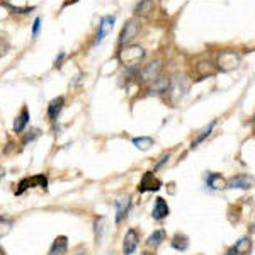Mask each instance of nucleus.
I'll return each instance as SVG.
<instances>
[{"label": "nucleus", "mask_w": 255, "mask_h": 255, "mask_svg": "<svg viewBox=\"0 0 255 255\" xmlns=\"http://www.w3.org/2000/svg\"><path fill=\"white\" fill-rule=\"evenodd\" d=\"M145 55H146V51L141 48V46L126 45L124 48L119 49V53H117V58H119L121 65H124L128 70H131L133 73H135V71L138 70L139 63L145 60Z\"/></svg>", "instance_id": "f257e3e1"}, {"label": "nucleus", "mask_w": 255, "mask_h": 255, "mask_svg": "<svg viewBox=\"0 0 255 255\" xmlns=\"http://www.w3.org/2000/svg\"><path fill=\"white\" fill-rule=\"evenodd\" d=\"M139 32H141V23L138 19H129L119 32V45L121 46L129 45V43L138 38Z\"/></svg>", "instance_id": "f03ea898"}, {"label": "nucleus", "mask_w": 255, "mask_h": 255, "mask_svg": "<svg viewBox=\"0 0 255 255\" xmlns=\"http://www.w3.org/2000/svg\"><path fill=\"white\" fill-rule=\"evenodd\" d=\"M240 62H242L240 53L232 51V49H226V51H221L220 55H218V68L223 71L235 70L240 65Z\"/></svg>", "instance_id": "7ed1b4c3"}, {"label": "nucleus", "mask_w": 255, "mask_h": 255, "mask_svg": "<svg viewBox=\"0 0 255 255\" xmlns=\"http://www.w3.org/2000/svg\"><path fill=\"white\" fill-rule=\"evenodd\" d=\"M162 187V181L157 179L152 172H145V175L141 177L138 185V191L139 192H153V191H159Z\"/></svg>", "instance_id": "20e7f679"}, {"label": "nucleus", "mask_w": 255, "mask_h": 255, "mask_svg": "<svg viewBox=\"0 0 255 255\" xmlns=\"http://www.w3.org/2000/svg\"><path fill=\"white\" fill-rule=\"evenodd\" d=\"M138 242H139V235L135 228H129L124 235V242H123V252L124 255H131L135 254L136 247H138Z\"/></svg>", "instance_id": "39448f33"}, {"label": "nucleus", "mask_w": 255, "mask_h": 255, "mask_svg": "<svg viewBox=\"0 0 255 255\" xmlns=\"http://www.w3.org/2000/svg\"><path fill=\"white\" fill-rule=\"evenodd\" d=\"M254 185V177L252 175H247V174H238V175H233L230 179L228 185L226 187H232V189H250Z\"/></svg>", "instance_id": "423d86ee"}, {"label": "nucleus", "mask_w": 255, "mask_h": 255, "mask_svg": "<svg viewBox=\"0 0 255 255\" xmlns=\"http://www.w3.org/2000/svg\"><path fill=\"white\" fill-rule=\"evenodd\" d=\"M114 23H116V17L114 16H104L102 19H100L99 31H97V34H95V45L100 43L107 34H109L111 29L114 27Z\"/></svg>", "instance_id": "0eeeda50"}, {"label": "nucleus", "mask_w": 255, "mask_h": 255, "mask_svg": "<svg viewBox=\"0 0 255 255\" xmlns=\"http://www.w3.org/2000/svg\"><path fill=\"white\" fill-rule=\"evenodd\" d=\"M160 71H162V62L160 60H155V62L145 65L143 70H139V77H141V80L148 82V80H153V78L159 77Z\"/></svg>", "instance_id": "6e6552de"}, {"label": "nucleus", "mask_w": 255, "mask_h": 255, "mask_svg": "<svg viewBox=\"0 0 255 255\" xmlns=\"http://www.w3.org/2000/svg\"><path fill=\"white\" fill-rule=\"evenodd\" d=\"M170 214V208H168L167 201L163 197H157L155 199V204H153V211H152V216L153 220L157 221H162Z\"/></svg>", "instance_id": "1a4fd4ad"}, {"label": "nucleus", "mask_w": 255, "mask_h": 255, "mask_svg": "<svg viewBox=\"0 0 255 255\" xmlns=\"http://www.w3.org/2000/svg\"><path fill=\"white\" fill-rule=\"evenodd\" d=\"M168 89H170V78L163 77V75H159L157 78H153L152 85H150V92L152 94H165Z\"/></svg>", "instance_id": "9d476101"}, {"label": "nucleus", "mask_w": 255, "mask_h": 255, "mask_svg": "<svg viewBox=\"0 0 255 255\" xmlns=\"http://www.w3.org/2000/svg\"><path fill=\"white\" fill-rule=\"evenodd\" d=\"M157 3L155 0H139L135 7V14L138 17H150L155 10Z\"/></svg>", "instance_id": "9b49d317"}, {"label": "nucleus", "mask_w": 255, "mask_h": 255, "mask_svg": "<svg viewBox=\"0 0 255 255\" xmlns=\"http://www.w3.org/2000/svg\"><path fill=\"white\" fill-rule=\"evenodd\" d=\"M65 106V97H56V99H53L51 102H49L48 106V116H49V121H56L60 116V113H62Z\"/></svg>", "instance_id": "f8f14e48"}, {"label": "nucleus", "mask_w": 255, "mask_h": 255, "mask_svg": "<svg viewBox=\"0 0 255 255\" xmlns=\"http://www.w3.org/2000/svg\"><path fill=\"white\" fill-rule=\"evenodd\" d=\"M116 223H121L124 220V216L128 214L129 208H131V199L129 197H124V199L116 201Z\"/></svg>", "instance_id": "ddd939ff"}, {"label": "nucleus", "mask_w": 255, "mask_h": 255, "mask_svg": "<svg viewBox=\"0 0 255 255\" xmlns=\"http://www.w3.org/2000/svg\"><path fill=\"white\" fill-rule=\"evenodd\" d=\"M206 184H208V187L213 189V191H220V189H225V187H226V181L223 179V175L214 174V172L208 174Z\"/></svg>", "instance_id": "4468645a"}, {"label": "nucleus", "mask_w": 255, "mask_h": 255, "mask_svg": "<svg viewBox=\"0 0 255 255\" xmlns=\"http://www.w3.org/2000/svg\"><path fill=\"white\" fill-rule=\"evenodd\" d=\"M68 250V238L67 236H58V238L53 242L51 249H49L48 255H65Z\"/></svg>", "instance_id": "2eb2a0df"}, {"label": "nucleus", "mask_w": 255, "mask_h": 255, "mask_svg": "<svg viewBox=\"0 0 255 255\" xmlns=\"http://www.w3.org/2000/svg\"><path fill=\"white\" fill-rule=\"evenodd\" d=\"M27 123H29V111H27V107L24 106L23 111H21V114L16 117V123H14V133H23L24 128L27 126Z\"/></svg>", "instance_id": "dca6fc26"}, {"label": "nucleus", "mask_w": 255, "mask_h": 255, "mask_svg": "<svg viewBox=\"0 0 255 255\" xmlns=\"http://www.w3.org/2000/svg\"><path fill=\"white\" fill-rule=\"evenodd\" d=\"M196 70H197V73H199V77H203V78L211 77V75L216 73V67H214V63L209 62V60H208V62H199Z\"/></svg>", "instance_id": "f3484780"}, {"label": "nucleus", "mask_w": 255, "mask_h": 255, "mask_svg": "<svg viewBox=\"0 0 255 255\" xmlns=\"http://www.w3.org/2000/svg\"><path fill=\"white\" fill-rule=\"evenodd\" d=\"M233 249L236 250V254L238 255H250V252H252V238L243 236V238H240L238 242L235 243Z\"/></svg>", "instance_id": "a211bd4d"}, {"label": "nucleus", "mask_w": 255, "mask_h": 255, "mask_svg": "<svg viewBox=\"0 0 255 255\" xmlns=\"http://www.w3.org/2000/svg\"><path fill=\"white\" fill-rule=\"evenodd\" d=\"M172 247H174L175 250H179V252H184V250H187L189 247V238L185 235H182V233H177V235L172 238Z\"/></svg>", "instance_id": "6ab92c4d"}, {"label": "nucleus", "mask_w": 255, "mask_h": 255, "mask_svg": "<svg viewBox=\"0 0 255 255\" xmlns=\"http://www.w3.org/2000/svg\"><path fill=\"white\" fill-rule=\"evenodd\" d=\"M165 240V232L163 230H155L152 235L146 238V245L148 247H159L162 242Z\"/></svg>", "instance_id": "aec40b11"}, {"label": "nucleus", "mask_w": 255, "mask_h": 255, "mask_svg": "<svg viewBox=\"0 0 255 255\" xmlns=\"http://www.w3.org/2000/svg\"><path fill=\"white\" fill-rule=\"evenodd\" d=\"M131 143L136 146V148L143 150V152H145V150H148L150 146H153V139L150 138V136H139V138H133Z\"/></svg>", "instance_id": "412c9836"}, {"label": "nucleus", "mask_w": 255, "mask_h": 255, "mask_svg": "<svg viewBox=\"0 0 255 255\" xmlns=\"http://www.w3.org/2000/svg\"><path fill=\"white\" fill-rule=\"evenodd\" d=\"M106 230V218H97L94 223V233H95V243H102V235Z\"/></svg>", "instance_id": "4be33fe9"}, {"label": "nucleus", "mask_w": 255, "mask_h": 255, "mask_svg": "<svg viewBox=\"0 0 255 255\" xmlns=\"http://www.w3.org/2000/svg\"><path fill=\"white\" fill-rule=\"evenodd\" d=\"M214 126H216V121H213V123H211L209 124V126H208L206 129H204V131L203 133H201V135L199 136H197V138L196 139H194V141H192V145H191V148H196V146L197 145H199V143H203L204 141V139H206L208 138V136H209L211 135V131H213V128Z\"/></svg>", "instance_id": "5701e85b"}, {"label": "nucleus", "mask_w": 255, "mask_h": 255, "mask_svg": "<svg viewBox=\"0 0 255 255\" xmlns=\"http://www.w3.org/2000/svg\"><path fill=\"white\" fill-rule=\"evenodd\" d=\"M12 226H14L12 220H9V218H0V238H2V236H5L7 233H10Z\"/></svg>", "instance_id": "b1692460"}, {"label": "nucleus", "mask_w": 255, "mask_h": 255, "mask_svg": "<svg viewBox=\"0 0 255 255\" xmlns=\"http://www.w3.org/2000/svg\"><path fill=\"white\" fill-rule=\"evenodd\" d=\"M29 184L34 185V187L46 189V187H48V179H46L45 175H34L32 179H29Z\"/></svg>", "instance_id": "393cba45"}, {"label": "nucleus", "mask_w": 255, "mask_h": 255, "mask_svg": "<svg viewBox=\"0 0 255 255\" xmlns=\"http://www.w3.org/2000/svg\"><path fill=\"white\" fill-rule=\"evenodd\" d=\"M9 9L16 14H29L36 9V7H12V5H9Z\"/></svg>", "instance_id": "a878e982"}, {"label": "nucleus", "mask_w": 255, "mask_h": 255, "mask_svg": "<svg viewBox=\"0 0 255 255\" xmlns=\"http://www.w3.org/2000/svg\"><path fill=\"white\" fill-rule=\"evenodd\" d=\"M39 133H41V131H39V129H31L29 135H27L26 138H23V145H27V143L32 141V139H34V138H38Z\"/></svg>", "instance_id": "bb28decb"}, {"label": "nucleus", "mask_w": 255, "mask_h": 255, "mask_svg": "<svg viewBox=\"0 0 255 255\" xmlns=\"http://www.w3.org/2000/svg\"><path fill=\"white\" fill-rule=\"evenodd\" d=\"M39 27H41V17H36L34 23H32V36H38L39 34Z\"/></svg>", "instance_id": "cd10ccee"}, {"label": "nucleus", "mask_w": 255, "mask_h": 255, "mask_svg": "<svg viewBox=\"0 0 255 255\" xmlns=\"http://www.w3.org/2000/svg\"><path fill=\"white\" fill-rule=\"evenodd\" d=\"M7 49H9V45H7L5 39L0 38V56H3L7 53Z\"/></svg>", "instance_id": "c85d7f7f"}, {"label": "nucleus", "mask_w": 255, "mask_h": 255, "mask_svg": "<svg viewBox=\"0 0 255 255\" xmlns=\"http://www.w3.org/2000/svg\"><path fill=\"white\" fill-rule=\"evenodd\" d=\"M63 58H65V51H62V53H60V56H58V58L55 60V67H56V68H58V67H62V62H63Z\"/></svg>", "instance_id": "c756f323"}, {"label": "nucleus", "mask_w": 255, "mask_h": 255, "mask_svg": "<svg viewBox=\"0 0 255 255\" xmlns=\"http://www.w3.org/2000/svg\"><path fill=\"white\" fill-rule=\"evenodd\" d=\"M225 255H238V254H236V250H235V249H233V247H232V249H228V250H226V252H225Z\"/></svg>", "instance_id": "7c9ffc66"}, {"label": "nucleus", "mask_w": 255, "mask_h": 255, "mask_svg": "<svg viewBox=\"0 0 255 255\" xmlns=\"http://www.w3.org/2000/svg\"><path fill=\"white\" fill-rule=\"evenodd\" d=\"M75 2H78V0H67V2H65V3H63V7L70 5V3H75Z\"/></svg>", "instance_id": "2f4dec72"}, {"label": "nucleus", "mask_w": 255, "mask_h": 255, "mask_svg": "<svg viewBox=\"0 0 255 255\" xmlns=\"http://www.w3.org/2000/svg\"><path fill=\"white\" fill-rule=\"evenodd\" d=\"M3 175H5V170H3V167H0V179H3Z\"/></svg>", "instance_id": "473e14b6"}, {"label": "nucleus", "mask_w": 255, "mask_h": 255, "mask_svg": "<svg viewBox=\"0 0 255 255\" xmlns=\"http://www.w3.org/2000/svg\"><path fill=\"white\" fill-rule=\"evenodd\" d=\"M141 255H155V254H152V252H145V254H141Z\"/></svg>", "instance_id": "72a5a7b5"}]
</instances>
